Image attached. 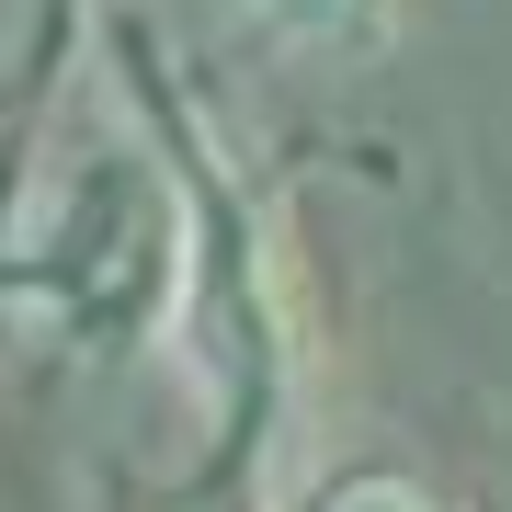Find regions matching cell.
Segmentation results:
<instances>
[{
	"label": "cell",
	"mask_w": 512,
	"mask_h": 512,
	"mask_svg": "<svg viewBox=\"0 0 512 512\" xmlns=\"http://www.w3.org/2000/svg\"><path fill=\"white\" fill-rule=\"evenodd\" d=\"M421 0H251V23L274 46H308V57H387L410 35Z\"/></svg>",
	"instance_id": "7a4b0ae2"
},
{
	"label": "cell",
	"mask_w": 512,
	"mask_h": 512,
	"mask_svg": "<svg viewBox=\"0 0 512 512\" xmlns=\"http://www.w3.org/2000/svg\"><path fill=\"white\" fill-rule=\"evenodd\" d=\"M296 512H444V501L421 490L410 467H330V478H308Z\"/></svg>",
	"instance_id": "3957f363"
},
{
	"label": "cell",
	"mask_w": 512,
	"mask_h": 512,
	"mask_svg": "<svg viewBox=\"0 0 512 512\" xmlns=\"http://www.w3.org/2000/svg\"><path fill=\"white\" fill-rule=\"evenodd\" d=\"M103 69L126 92L148 160L183 194V296H171V330H183V365L205 387V467L183 478V512H228L274 478L296 410H308V285H296L285 217L262 194V171L228 148L217 103L171 69V46L148 35L137 12L103 23Z\"/></svg>",
	"instance_id": "6da1fadb"
}]
</instances>
